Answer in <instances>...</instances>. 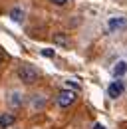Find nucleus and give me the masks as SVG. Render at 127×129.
Wrapping results in <instances>:
<instances>
[{
  "label": "nucleus",
  "mask_w": 127,
  "mask_h": 129,
  "mask_svg": "<svg viewBox=\"0 0 127 129\" xmlns=\"http://www.w3.org/2000/svg\"><path fill=\"white\" fill-rule=\"evenodd\" d=\"M18 78L22 80V83H34V81L40 78V74H38V70L34 68V66L30 64H24V66H20L18 68Z\"/></svg>",
  "instance_id": "nucleus-1"
},
{
  "label": "nucleus",
  "mask_w": 127,
  "mask_h": 129,
  "mask_svg": "<svg viewBox=\"0 0 127 129\" xmlns=\"http://www.w3.org/2000/svg\"><path fill=\"white\" fill-rule=\"evenodd\" d=\"M76 91H72V89H62L60 93H58V105L60 107H70L74 101H76Z\"/></svg>",
  "instance_id": "nucleus-2"
},
{
  "label": "nucleus",
  "mask_w": 127,
  "mask_h": 129,
  "mask_svg": "<svg viewBox=\"0 0 127 129\" xmlns=\"http://www.w3.org/2000/svg\"><path fill=\"white\" fill-rule=\"evenodd\" d=\"M107 26H109L111 32H115V30H123L127 26V20L125 18H111L109 22H107Z\"/></svg>",
  "instance_id": "nucleus-3"
},
{
  "label": "nucleus",
  "mask_w": 127,
  "mask_h": 129,
  "mask_svg": "<svg viewBox=\"0 0 127 129\" xmlns=\"http://www.w3.org/2000/svg\"><path fill=\"white\" fill-rule=\"evenodd\" d=\"M123 87H125V85H123V81L117 80V81H113V83L109 85V89H107V91H109L111 97H119L121 93H123Z\"/></svg>",
  "instance_id": "nucleus-4"
},
{
  "label": "nucleus",
  "mask_w": 127,
  "mask_h": 129,
  "mask_svg": "<svg viewBox=\"0 0 127 129\" xmlns=\"http://www.w3.org/2000/svg\"><path fill=\"white\" fill-rule=\"evenodd\" d=\"M14 121H16V117L10 115V113H2V115H0V127H4V129L14 125Z\"/></svg>",
  "instance_id": "nucleus-5"
},
{
  "label": "nucleus",
  "mask_w": 127,
  "mask_h": 129,
  "mask_svg": "<svg viewBox=\"0 0 127 129\" xmlns=\"http://www.w3.org/2000/svg\"><path fill=\"white\" fill-rule=\"evenodd\" d=\"M10 16H12L14 22H22V20H24V12H22L20 8H14V10L10 12Z\"/></svg>",
  "instance_id": "nucleus-6"
},
{
  "label": "nucleus",
  "mask_w": 127,
  "mask_h": 129,
  "mask_svg": "<svg viewBox=\"0 0 127 129\" xmlns=\"http://www.w3.org/2000/svg\"><path fill=\"white\" fill-rule=\"evenodd\" d=\"M54 42L60 44V46H70V40H68L64 34H56V36H54Z\"/></svg>",
  "instance_id": "nucleus-7"
},
{
  "label": "nucleus",
  "mask_w": 127,
  "mask_h": 129,
  "mask_svg": "<svg viewBox=\"0 0 127 129\" xmlns=\"http://www.w3.org/2000/svg\"><path fill=\"white\" fill-rule=\"evenodd\" d=\"M125 72H127V64H125V62H119V64L115 66V70H113L115 76H123Z\"/></svg>",
  "instance_id": "nucleus-8"
},
{
  "label": "nucleus",
  "mask_w": 127,
  "mask_h": 129,
  "mask_svg": "<svg viewBox=\"0 0 127 129\" xmlns=\"http://www.w3.org/2000/svg\"><path fill=\"white\" fill-rule=\"evenodd\" d=\"M50 2H54V4H58V6H64L68 0H50Z\"/></svg>",
  "instance_id": "nucleus-9"
},
{
  "label": "nucleus",
  "mask_w": 127,
  "mask_h": 129,
  "mask_svg": "<svg viewBox=\"0 0 127 129\" xmlns=\"http://www.w3.org/2000/svg\"><path fill=\"white\" fill-rule=\"evenodd\" d=\"M42 54H44V56H54V50H44Z\"/></svg>",
  "instance_id": "nucleus-10"
},
{
  "label": "nucleus",
  "mask_w": 127,
  "mask_h": 129,
  "mask_svg": "<svg viewBox=\"0 0 127 129\" xmlns=\"http://www.w3.org/2000/svg\"><path fill=\"white\" fill-rule=\"evenodd\" d=\"M93 129H105V127H103V125H99V123H97V125H95Z\"/></svg>",
  "instance_id": "nucleus-11"
},
{
  "label": "nucleus",
  "mask_w": 127,
  "mask_h": 129,
  "mask_svg": "<svg viewBox=\"0 0 127 129\" xmlns=\"http://www.w3.org/2000/svg\"><path fill=\"white\" fill-rule=\"evenodd\" d=\"M0 64H2V56H0Z\"/></svg>",
  "instance_id": "nucleus-12"
}]
</instances>
